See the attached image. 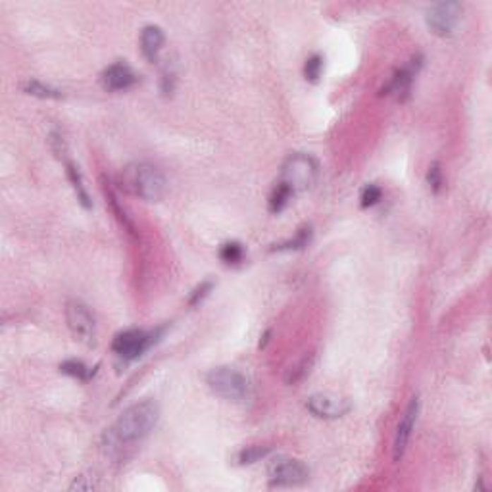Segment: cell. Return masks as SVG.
<instances>
[{"instance_id": "obj_1", "label": "cell", "mask_w": 492, "mask_h": 492, "mask_svg": "<svg viewBox=\"0 0 492 492\" xmlns=\"http://www.w3.org/2000/svg\"><path fill=\"white\" fill-rule=\"evenodd\" d=\"M160 419V408L154 400H143L121 412L110 429L106 431L104 440L110 448H121L127 444L140 443L148 437Z\"/></svg>"}, {"instance_id": "obj_2", "label": "cell", "mask_w": 492, "mask_h": 492, "mask_svg": "<svg viewBox=\"0 0 492 492\" xmlns=\"http://www.w3.org/2000/svg\"><path fill=\"white\" fill-rule=\"evenodd\" d=\"M119 185L125 193L139 196L146 202L160 200L166 193V177L158 167L146 162H135L119 175Z\"/></svg>"}, {"instance_id": "obj_3", "label": "cell", "mask_w": 492, "mask_h": 492, "mask_svg": "<svg viewBox=\"0 0 492 492\" xmlns=\"http://www.w3.org/2000/svg\"><path fill=\"white\" fill-rule=\"evenodd\" d=\"M319 177V166L318 162L310 156V154H291L289 158L284 160L283 167H281V179L279 183H283L284 187H289L292 194L304 193L318 183Z\"/></svg>"}, {"instance_id": "obj_4", "label": "cell", "mask_w": 492, "mask_h": 492, "mask_svg": "<svg viewBox=\"0 0 492 492\" xmlns=\"http://www.w3.org/2000/svg\"><path fill=\"white\" fill-rule=\"evenodd\" d=\"M206 385H208L212 392L222 396L225 400H233V402L244 400L248 396L250 388L248 379L241 371L229 368V366L210 369L208 375H206Z\"/></svg>"}, {"instance_id": "obj_5", "label": "cell", "mask_w": 492, "mask_h": 492, "mask_svg": "<svg viewBox=\"0 0 492 492\" xmlns=\"http://www.w3.org/2000/svg\"><path fill=\"white\" fill-rule=\"evenodd\" d=\"M66 321H68L73 339L87 347H92L97 342V321H95V316L90 313L89 306L83 304L81 300H68Z\"/></svg>"}, {"instance_id": "obj_6", "label": "cell", "mask_w": 492, "mask_h": 492, "mask_svg": "<svg viewBox=\"0 0 492 492\" xmlns=\"http://www.w3.org/2000/svg\"><path fill=\"white\" fill-rule=\"evenodd\" d=\"M462 12L464 6L460 2H438L427 10L425 21L427 28L438 37H448L454 33V29L457 28V23L462 20Z\"/></svg>"}, {"instance_id": "obj_7", "label": "cell", "mask_w": 492, "mask_h": 492, "mask_svg": "<svg viewBox=\"0 0 492 492\" xmlns=\"http://www.w3.org/2000/svg\"><path fill=\"white\" fill-rule=\"evenodd\" d=\"M268 475L271 486H296L308 481L310 469L300 460L277 457L268 467Z\"/></svg>"}, {"instance_id": "obj_8", "label": "cell", "mask_w": 492, "mask_h": 492, "mask_svg": "<svg viewBox=\"0 0 492 492\" xmlns=\"http://www.w3.org/2000/svg\"><path fill=\"white\" fill-rule=\"evenodd\" d=\"M152 337V333H146L143 329H125V331L114 337L112 350L118 358L125 361L137 360L139 356H143L150 348L154 340Z\"/></svg>"}, {"instance_id": "obj_9", "label": "cell", "mask_w": 492, "mask_h": 492, "mask_svg": "<svg viewBox=\"0 0 492 492\" xmlns=\"http://www.w3.org/2000/svg\"><path fill=\"white\" fill-rule=\"evenodd\" d=\"M350 408L352 406L348 400L329 395H313L306 402V409L319 419H339V417L347 416Z\"/></svg>"}, {"instance_id": "obj_10", "label": "cell", "mask_w": 492, "mask_h": 492, "mask_svg": "<svg viewBox=\"0 0 492 492\" xmlns=\"http://www.w3.org/2000/svg\"><path fill=\"white\" fill-rule=\"evenodd\" d=\"M139 81V76L133 71V68L129 64L125 62H116L108 66L102 76H100V83L106 90H112V92H119V90L131 89L133 85Z\"/></svg>"}, {"instance_id": "obj_11", "label": "cell", "mask_w": 492, "mask_h": 492, "mask_svg": "<svg viewBox=\"0 0 492 492\" xmlns=\"http://www.w3.org/2000/svg\"><path fill=\"white\" fill-rule=\"evenodd\" d=\"M417 412H419V398L414 396L409 400L408 408L404 412L402 419L398 423L396 427V437H395V462H400L404 456V452L408 448L409 438H412V431L416 427V419H417Z\"/></svg>"}, {"instance_id": "obj_12", "label": "cell", "mask_w": 492, "mask_h": 492, "mask_svg": "<svg viewBox=\"0 0 492 492\" xmlns=\"http://www.w3.org/2000/svg\"><path fill=\"white\" fill-rule=\"evenodd\" d=\"M164 41H166V35L158 25H146L140 31V52L150 64L158 62L160 50L164 47Z\"/></svg>"}, {"instance_id": "obj_13", "label": "cell", "mask_w": 492, "mask_h": 492, "mask_svg": "<svg viewBox=\"0 0 492 492\" xmlns=\"http://www.w3.org/2000/svg\"><path fill=\"white\" fill-rule=\"evenodd\" d=\"M414 64L408 66V68H402L398 70L395 76L390 77V81L387 83V87L383 89L381 95H398L400 100H406L412 90V83H414Z\"/></svg>"}, {"instance_id": "obj_14", "label": "cell", "mask_w": 492, "mask_h": 492, "mask_svg": "<svg viewBox=\"0 0 492 492\" xmlns=\"http://www.w3.org/2000/svg\"><path fill=\"white\" fill-rule=\"evenodd\" d=\"M66 174H68V179H70L71 187H73V191H76L79 204H81L83 208L89 210L90 206H92V202H90L89 193H87V188H85L83 185V175H81V172H79V167H77L73 162H66Z\"/></svg>"}, {"instance_id": "obj_15", "label": "cell", "mask_w": 492, "mask_h": 492, "mask_svg": "<svg viewBox=\"0 0 492 492\" xmlns=\"http://www.w3.org/2000/svg\"><path fill=\"white\" fill-rule=\"evenodd\" d=\"M60 371L70 375V377H76L79 381H89L90 377H95V373H97V368H87L81 360H66L64 364H60Z\"/></svg>"}, {"instance_id": "obj_16", "label": "cell", "mask_w": 492, "mask_h": 492, "mask_svg": "<svg viewBox=\"0 0 492 492\" xmlns=\"http://www.w3.org/2000/svg\"><path fill=\"white\" fill-rule=\"evenodd\" d=\"M220 260L227 265L243 264L244 246L241 243H236V241H229V243L222 244V248H220Z\"/></svg>"}, {"instance_id": "obj_17", "label": "cell", "mask_w": 492, "mask_h": 492, "mask_svg": "<svg viewBox=\"0 0 492 492\" xmlns=\"http://www.w3.org/2000/svg\"><path fill=\"white\" fill-rule=\"evenodd\" d=\"M292 196V191L289 187H284L283 183H277L275 185V188H273V193L270 194V212L271 214H279V212H283L284 206L289 204V200H291Z\"/></svg>"}, {"instance_id": "obj_18", "label": "cell", "mask_w": 492, "mask_h": 492, "mask_svg": "<svg viewBox=\"0 0 492 492\" xmlns=\"http://www.w3.org/2000/svg\"><path fill=\"white\" fill-rule=\"evenodd\" d=\"M270 454V446H248V448H243V450L236 454V462L241 465L256 464V462L264 460V457H268Z\"/></svg>"}, {"instance_id": "obj_19", "label": "cell", "mask_w": 492, "mask_h": 492, "mask_svg": "<svg viewBox=\"0 0 492 492\" xmlns=\"http://www.w3.org/2000/svg\"><path fill=\"white\" fill-rule=\"evenodd\" d=\"M321 71H323V56L321 54L308 56L304 62L306 81H310V83H318L319 77H321Z\"/></svg>"}, {"instance_id": "obj_20", "label": "cell", "mask_w": 492, "mask_h": 492, "mask_svg": "<svg viewBox=\"0 0 492 492\" xmlns=\"http://www.w3.org/2000/svg\"><path fill=\"white\" fill-rule=\"evenodd\" d=\"M23 90L28 95H33V97L39 98H62L60 90L52 89L49 85H42L41 81H28V83H23Z\"/></svg>"}, {"instance_id": "obj_21", "label": "cell", "mask_w": 492, "mask_h": 492, "mask_svg": "<svg viewBox=\"0 0 492 492\" xmlns=\"http://www.w3.org/2000/svg\"><path fill=\"white\" fill-rule=\"evenodd\" d=\"M310 236H312V229L310 227L300 229L294 239H291V241H287V243H283V244H275V246H273V250H300V248H304V246H308V243H310Z\"/></svg>"}, {"instance_id": "obj_22", "label": "cell", "mask_w": 492, "mask_h": 492, "mask_svg": "<svg viewBox=\"0 0 492 492\" xmlns=\"http://www.w3.org/2000/svg\"><path fill=\"white\" fill-rule=\"evenodd\" d=\"M313 366V356H306V358H302V360L294 366V368H291V371H289V375H287V383L289 385H294V383H299L304 379L306 375L310 373V368Z\"/></svg>"}, {"instance_id": "obj_23", "label": "cell", "mask_w": 492, "mask_h": 492, "mask_svg": "<svg viewBox=\"0 0 492 492\" xmlns=\"http://www.w3.org/2000/svg\"><path fill=\"white\" fill-rule=\"evenodd\" d=\"M381 198H383L381 187H377L375 183H369V185H366L364 191H361V196H360L361 208H371V206H375V204H379Z\"/></svg>"}, {"instance_id": "obj_24", "label": "cell", "mask_w": 492, "mask_h": 492, "mask_svg": "<svg viewBox=\"0 0 492 492\" xmlns=\"http://www.w3.org/2000/svg\"><path fill=\"white\" fill-rule=\"evenodd\" d=\"M427 185H429V188L435 194L440 193V188H443V169H440V164H438V162L431 164L429 169H427Z\"/></svg>"}, {"instance_id": "obj_25", "label": "cell", "mask_w": 492, "mask_h": 492, "mask_svg": "<svg viewBox=\"0 0 492 492\" xmlns=\"http://www.w3.org/2000/svg\"><path fill=\"white\" fill-rule=\"evenodd\" d=\"M212 289H214V283H212V281H204V283H200V287H196L193 294H191V299H188V304H191V306L200 304L202 299H206Z\"/></svg>"}, {"instance_id": "obj_26", "label": "cell", "mask_w": 492, "mask_h": 492, "mask_svg": "<svg viewBox=\"0 0 492 492\" xmlns=\"http://www.w3.org/2000/svg\"><path fill=\"white\" fill-rule=\"evenodd\" d=\"M92 486H95V483H92V481H90L89 477H77L76 481H73V485H71L70 488H71V491H76V488H77V491H90Z\"/></svg>"}]
</instances>
